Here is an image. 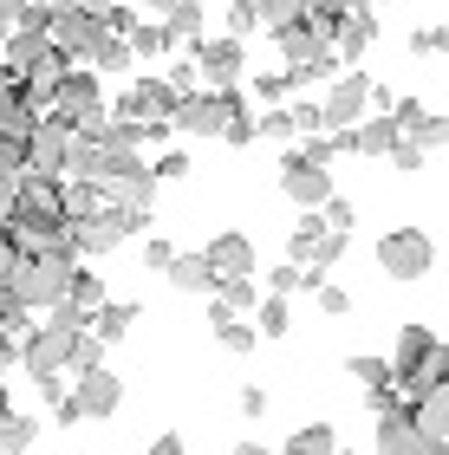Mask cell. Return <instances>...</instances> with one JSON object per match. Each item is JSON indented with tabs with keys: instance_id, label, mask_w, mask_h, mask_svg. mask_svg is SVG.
Listing matches in <instances>:
<instances>
[{
	"instance_id": "f1b7e54d",
	"label": "cell",
	"mask_w": 449,
	"mask_h": 455,
	"mask_svg": "<svg viewBox=\"0 0 449 455\" xmlns=\"http://www.w3.org/2000/svg\"><path fill=\"white\" fill-rule=\"evenodd\" d=\"M124 66H131V46L117 33H105V39H98V52H92V72L105 78V72H124Z\"/></svg>"
},
{
	"instance_id": "836d02e7",
	"label": "cell",
	"mask_w": 449,
	"mask_h": 455,
	"mask_svg": "<svg viewBox=\"0 0 449 455\" xmlns=\"http://www.w3.org/2000/svg\"><path fill=\"white\" fill-rule=\"evenodd\" d=\"M215 339H221V351H235V358H248V351L261 345V332H254V325H241V319L215 325Z\"/></svg>"
},
{
	"instance_id": "44dd1931",
	"label": "cell",
	"mask_w": 449,
	"mask_h": 455,
	"mask_svg": "<svg viewBox=\"0 0 449 455\" xmlns=\"http://www.w3.org/2000/svg\"><path fill=\"white\" fill-rule=\"evenodd\" d=\"M163 280H170L176 293H215V274H209V260H202V254H182V247H176V260L163 267Z\"/></svg>"
},
{
	"instance_id": "74e56055",
	"label": "cell",
	"mask_w": 449,
	"mask_h": 455,
	"mask_svg": "<svg viewBox=\"0 0 449 455\" xmlns=\"http://www.w3.org/2000/svg\"><path fill=\"white\" fill-rule=\"evenodd\" d=\"M254 137H268V143H287V137H300V131H293V111H268V117L254 124Z\"/></svg>"
},
{
	"instance_id": "7c38bea8",
	"label": "cell",
	"mask_w": 449,
	"mask_h": 455,
	"mask_svg": "<svg viewBox=\"0 0 449 455\" xmlns=\"http://www.w3.org/2000/svg\"><path fill=\"white\" fill-rule=\"evenodd\" d=\"M202 260H209L215 280H241V274H254V241L241 235V228H221V235L202 247Z\"/></svg>"
},
{
	"instance_id": "1f68e13d",
	"label": "cell",
	"mask_w": 449,
	"mask_h": 455,
	"mask_svg": "<svg viewBox=\"0 0 449 455\" xmlns=\"http://www.w3.org/2000/svg\"><path fill=\"white\" fill-rule=\"evenodd\" d=\"M345 371H352V378H358L365 390H378V384H397V378H391V358H365V351H358V358H345Z\"/></svg>"
},
{
	"instance_id": "4dcf8cb0",
	"label": "cell",
	"mask_w": 449,
	"mask_h": 455,
	"mask_svg": "<svg viewBox=\"0 0 449 455\" xmlns=\"http://www.w3.org/2000/svg\"><path fill=\"white\" fill-rule=\"evenodd\" d=\"M72 306H78V313H98V306H105V280H98V274H85V267H78V274H72V293H66Z\"/></svg>"
},
{
	"instance_id": "60d3db41",
	"label": "cell",
	"mask_w": 449,
	"mask_h": 455,
	"mask_svg": "<svg viewBox=\"0 0 449 455\" xmlns=\"http://www.w3.org/2000/svg\"><path fill=\"white\" fill-rule=\"evenodd\" d=\"M268 293H274V299H287V293H300V267H293V260H280L274 274H268Z\"/></svg>"
},
{
	"instance_id": "c3c4849f",
	"label": "cell",
	"mask_w": 449,
	"mask_h": 455,
	"mask_svg": "<svg viewBox=\"0 0 449 455\" xmlns=\"http://www.w3.org/2000/svg\"><path fill=\"white\" fill-rule=\"evenodd\" d=\"M384 163H397V170H423V150H417V143H411V137H404V143H397V150H391V156H384Z\"/></svg>"
},
{
	"instance_id": "484cf974",
	"label": "cell",
	"mask_w": 449,
	"mask_h": 455,
	"mask_svg": "<svg viewBox=\"0 0 449 455\" xmlns=\"http://www.w3.org/2000/svg\"><path fill=\"white\" fill-rule=\"evenodd\" d=\"M287 325H293V306H287V299L268 293V299L254 306V332H261V339H287Z\"/></svg>"
},
{
	"instance_id": "8fae6325",
	"label": "cell",
	"mask_w": 449,
	"mask_h": 455,
	"mask_svg": "<svg viewBox=\"0 0 449 455\" xmlns=\"http://www.w3.org/2000/svg\"><path fill=\"white\" fill-rule=\"evenodd\" d=\"M280 189H287V202H300V209H325V202H333V170H313V163H300L287 150V163H280Z\"/></svg>"
},
{
	"instance_id": "3957f363",
	"label": "cell",
	"mask_w": 449,
	"mask_h": 455,
	"mask_svg": "<svg viewBox=\"0 0 449 455\" xmlns=\"http://www.w3.org/2000/svg\"><path fill=\"white\" fill-rule=\"evenodd\" d=\"M78 345H85V332H66V325H46L39 319L27 339H20V364H27V378L46 390V397H59V378L78 364Z\"/></svg>"
},
{
	"instance_id": "4fadbf2b",
	"label": "cell",
	"mask_w": 449,
	"mask_h": 455,
	"mask_svg": "<svg viewBox=\"0 0 449 455\" xmlns=\"http://www.w3.org/2000/svg\"><path fill=\"white\" fill-rule=\"evenodd\" d=\"M378 455H430V443H423V429L411 417V403L378 410Z\"/></svg>"
},
{
	"instance_id": "9a60e30c",
	"label": "cell",
	"mask_w": 449,
	"mask_h": 455,
	"mask_svg": "<svg viewBox=\"0 0 449 455\" xmlns=\"http://www.w3.org/2000/svg\"><path fill=\"white\" fill-rule=\"evenodd\" d=\"M78 410H85V417H117V403H124V378H111L105 364L98 371H78Z\"/></svg>"
},
{
	"instance_id": "cb8c5ba5",
	"label": "cell",
	"mask_w": 449,
	"mask_h": 455,
	"mask_svg": "<svg viewBox=\"0 0 449 455\" xmlns=\"http://www.w3.org/2000/svg\"><path fill=\"white\" fill-rule=\"evenodd\" d=\"M33 443H39V423L20 417V410H7V417H0V455H27Z\"/></svg>"
},
{
	"instance_id": "6f0895ef",
	"label": "cell",
	"mask_w": 449,
	"mask_h": 455,
	"mask_svg": "<svg viewBox=\"0 0 449 455\" xmlns=\"http://www.w3.org/2000/svg\"><path fill=\"white\" fill-rule=\"evenodd\" d=\"M229 455H274V449H261V443H241V449H229Z\"/></svg>"
},
{
	"instance_id": "603a6c76",
	"label": "cell",
	"mask_w": 449,
	"mask_h": 455,
	"mask_svg": "<svg viewBox=\"0 0 449 455\" xmlns=\"http://www.w3.org/2000/svg\"><path fill=\"white\" fill-rule=\"evenodd\" d=\"M124 46H131V59H163L176 39H170V27H163V20H137V27L124 33Z\"/></svg>"
},
{
	"instance_id": "4316f807",
	"label": "cell",
	"mask_w": 449,
	"mask_h": 455,
	"mask_svg": "<svg viewBox=\"0 0 449 455\" xmlns=\"http://www.w3.org/2000/svg\"><path fill=\"white\" fill-rule=\"evenodd\" d=\"M163 27H170L176 46H182V39H202V0H176V7L163 13Z\"/></svg>"
},
{
	"instance_id": "816d5d0a",
	"label": "cell",
	"mask_w": 449,
	"mask_h": 455,
	"mask_svg": "<svg viewBox=\"0 0 449 455\" xmlns=\"http://www.w3.org/2000/svg\"><path fill=\"white\" fill-rule=\"evenodd\" d=\"M170 7H176V0H131V13H137V20H163Z\"/></svg>"
},
{
	"instance_id": "5bb4252c",
	"label": "cell",
	"mask_w": 449,
	"mask_h": 455,
	"mask_svg": "<svg viewBox=\"0 0 449 455\" xmlns=\"http://www.w3.org/2000/svg\"><path fill=\"white\" fill-rule=\"evenodd\" d=\"M411 417H417V429H423V443H430V455L449 449V378L430 384V390H417V397H411Z\"/></svg>"
},
{
	"instance_id": "7bdbcfd3",
	"label": "cell",
	"mask_w": 449,
	"mask_h": 455,
	"mask_svg": "<svg viewBox=\"0 0 449 455\" xmlns=\"http://www.w3.org/2000/svg\"><path fill=\"white\" fill-rule=\"evenodd\" d=\"M170 260H176V247L163 241V235H150V241H144V267H150V274H163Z\"/></svg>"
},
{
	"instance_id": "f5cc1de1",
	"label": "cell",
	"mask_w": 449,
	"mask_h": 455,
	"mask_svg": "<svg viewBox=\"0 0 449 455\" xmlns=\"http://www.w3.org/2000/svg\"><path fill=\"white\" fill-rule=\"evenodd\" d=\"M13 260H20V247L7 241V228H0V286H7V274H13Z\"/></svg>"
},
{
	"instance_id": "ffe728a7",
	"label": "cell",
	"mask_w": 449,
	"mask_h": 455,
	"mask_svg": "<svg viewBox=\"0 0 449 455\" xmlns=\"http://www.w3.org/2000/svg\"><path fill=\"white\" fill-rule=\"evenodd\" d=\"M372 39H378V13H345L339 20V39H333V59H352V66H358Z\"/></svg>"
},
{
	"instance_id": "f6af8a7d",
	"label": "cell",
	"mask_w": 449,
	"mask_h": 455,
	"mask_svg": "<svg viewBox=\"0 0 449 455\" xmlns=\"http://www.w3.org/2000/svg\"><path fill=\"white\" fill-rule=\"evenodd\" d=\"M13 209H20V176H0V228L13 221Z\"/></svg>"
},
{
	"instance_id": "5b68a950",
	"label": "cell",
	"mask_w": 449,
	"mask_h": 455,
	"mask_svg": "<svg viewBox=\"0 0 449 455\" xmlns=\"http://www.w3.org/2000/svg\"><path fill=\"white\" fill-rule=\"evenodd\" d=\"M378 267L391 280H423L437 267V247H430V235L423 228H391V235L378 241Z\"/></svg>"
},
{
	"instance_id": "7a4b0ae2",
	"label": "cell",
	"mask_w": 449,
	"mask_h": 455,
	"mask_svg": "<svg viewBox=\"0 0 449 455\" xmlns=\"http://www.w3.org/2000/svg\"><path fill=\"white\" fill-rule=\"evenodd\" d=\"M72 274H78V260H66V254H20L13 274H7V293L27 306V313H52V306L72 293Z\"/></svg>"
},
{
	"instance_id": "7402d4cb",
	"label": "cell",
	"mask_w": 449,
	"mask_h": 455,
	"mask_svg": "<svg viewBox=\"0 0 449 455\" xmlns=\"http://www.w3.org/2000/svg\"><path fill=\"white\" fill-rule=\"evenodd\" d=\"M66 182H98V189H105V143L72 137V150H66Z\"/></svg>"
},
{
	"instance_id": "9c48e42d",
	"label": "cell",
	"mask_w": 449,
	"mask_h": 455,
	"mask_svg": "<svg viewBox=\"0 0 449 455\" xmlns=\"http://www.w3.org/2000/svg\"><path fill=\"white\" fill-rule=\"evenodd\" d=\"M189 59H196L202 85H215V92H235L241 72H248V46H241V39H196Z\"/></svg>"
},
{
	"instance_id": "ee69618b",
	"label": "cell",
	"mask_w": 449,
	"mask_h": 455,
	"mask_svg": "<svg viewBox=\"0 0 449 455\" xmlns=\"http://www.w3.org/2000/svg\"><path fill=\"white\" fill-rule=\"evenodd\" d=\"M319 215H325V228H333V235H352V202H339V196H333Z\"/></svg>"
},
{
	"instance_id": "f35d334b",
	"label": "cell",
	"mask_w": 449,
	"mask_h": 455,
	"mask_svg": "<svg viewBox=\"0 0 449 455\" xmlns=\"http://www.w3.org/2000/svg\"><path fill=\"white\" fill-rule=\"evenodd\" d=\"M150 176H156V182H182V176H189V150H163Z\"/></svg>"
},
{
	"instance_id": "30bf717a",
	"label": "cell",
	"mask_w": 449,
	"mask_h": 455,
	"mask_svg": "<svg viewBox=\"0 0 449 455\" xmlns=\"http://www.w3.org/2000/svg\"><path fill=\"white\" fill-rule=\"evenodd\" d=\"M0 66H7L13 78H33V72L59 66V52H52V39H46V33H33V27H13L7 39H0Z\"/></svg>"
},
{
	"instance_id": "e0dca14e",
	"label": "cell",
	"mask_w": 449,
	"mask_h": 455,
	"mask_svg": "<svg viewBox=\"0 0 449 455\" xmlns=\"http://www.w3.org/2000/svg\"><path fill=\"white\" fill-rule=\"evenodd\" d=\"M33 105H27V92H20V78L0 66V137H27L33 131Z\"/></svg>"
},
{
	"instance_id": "91938a15",
	"label": "cell",
	"mask_w": 449,
	"mask_h": 455,
	"mask_svg": "<svg viewBox=\"0 0 449 455\" xmlns=\"http://www.w3.org/2000/svg\"><path fill=\"white\" fill-rule=\"evenodd\" d=\"M372 7H391V0H372Z\"/></svg>"
},
{
	"instance_id": "b9f144b4",
	"label": "cell",
	"mask_w": 449,
	"mask_h": 455,
	"mask_svg": "<svg viewBox=\"0 0 449 455\" xmlns=\"http://www.w3.org/2000/svg\"><path fill=\"white\" fill-rule=\"evenodd\" d=\"M254 92H261V105H280V98L293 92V78L287 72H268V78H254Z\"/></svg>"
},
{
	"instance_id": "d6a6232c",
	"label": "cell",
	"mask_w": 449,
	"mask_h": 455,
	"mask_svg": "<svg viewBox=\"0 0 449 455\" xmlns=\"http://www.w3.org/2000/svg\"><path fill=\"white\" fill-rule=\"evenodd\" d=\"M215 299L229 306V313H241V306H261V293H254V274H241V280H215Z\"/></svg>"
},
{
	"instance_id": "681fc988",
	"label": "cell",
	"mask_w": 449,
	"mask_h": 455,
	"mask_svg": "<svg viewBox=\"0 0 449 455\" xmlns=\"http://www.w3.org/2000/svg\"><path fill=\"white\" fill-rule=\"evenodd\" d=\"M27 7H33V0H0V33H13L20 20H27Z\"/></svg>"
},
{
	"instance_id": "ab89813d",
	"label": "cell",
	"mask_w": 449,
	"mask_h": 455,
	"mask_svg": "<svg viewBox=\"0 0 449 455\" xmlns=\"http://www.w3.org/2000/svg\"><path fill=\"white\" fill-rule=\"evenodd\" d=\"M313 299H319V313H333V319H345V313H352V293H345V286H333V280H325Z\"/></svg>"
},
{
	"instance_id": "8992f818",
	"label": "cell",
	"mask_w": 449,
	"mask_h": 455,
	"mask_svg": "<svg viewBox=\"0 0 449 455\" xmlns=\"http://www.w3.org/2000/svg\"><path fill=\"white\" fill-rule=\"evenodd\" d=\"M372 85H378V78H365V72L352 66V72H345L333 92L319 98V131H325V137H339V131H352V124H365V105H372Z\"/></svg>"
},
{
	"instance_id": "d4e9b609",
	"label": "cell",
	"mask_w": 449,
	"mask_h": 455,
	"mask_svg": "<svg viewBox=\"0 0 449 455\" xmlns=\"http://www.w3.org/2000/svg\"><path fill=\"white\" fill-rule=\"evenodd\" d=\"M333 449H339V429L333 423H306V429H293V443L280 455H333Z\"/></svg>"
},
{
	"instance_id": "52a82bcc",
	"label": "cell",
	"mask_w": 449,
	"mask_h": 455,
	"mask_svg": "<svg viewBox=\"0 0 449 455\" xmlns=\"http://www.w3.org/2000/svg\"><path fill=\"white\" fill-rule=\"evenodd\" d=\"M111 27H105V13L98 7H78V13H52V52L66 59H78V66H92V52H98V39H105Z\"/></svg>"
},
{
	"instance_id": "e575fe53",
	"label": "cell",
	"mask_w": 449,
	"mask_h": 455,
	"mask_svg": "<svg viewBox=\"0 0 449 455\" xmlns=\"http://www.w3.org/2000/svg\"><path fill=\"white\" fill-rule=\"evenodd\" d=\"M293 156H300V163H313V170H333V156H339V137H319V131H313V137H306Z\"/></svg>"
},
{
	"instance_id": "ac0fdd59",
	"label": "cell",
	"mask_w": 449,
	"mask_h": 455,
	"mask_svg": "<svg viewBox=\"0 0 449 455\" xmlns=\"http://www.w3.org/2000/svg\"><path fill=\"white\" fill-rule=\"evenodd\" d=\"M274 46H280V59H287V72H293V66H313V59H325V52H333V46H325V39H319L313 27H306V20L280 27V33H274Z\"/></svg>"
},
{
	"instance_id": "d590c367",
	"label": "cell",
	"mask_w": 449,
	"mask_h": 455,
	"mask_svg": "<svg viewBox=\"0 0 449 455\" xmlns=\"http://www.w3.org/2000/svg\"><path fill=\"white\" fill-rule=\"evenodd\" d=\"M254 27H261V7H254V0H235V7H229V39H241V46H248Z\"/></svg>"
},
{
	"instance_id": "8d00e7d4",
	"label": "cell",
	"mask_w": 449,
	"mask_h": 455,
	"mask_svg": "<svg viewBox=\"0 0 449 455\" xmlns=\"http://www.w3.org/2000/svg\"><path fill=\"white\" fill-rule=\"evenodd\" d=\"M163 85H170L176 98H189V92H202V72H196V59H176V66H170V78H163Z\"/></svg>"
},
{
	"instance_id": "6da1fadb",
	"label": "cell",
	"mask_w": 449,
	"mask_h": 455,
	"mask_svg": "<svg viewBox=\"0 0 449 455\" xmlns=\"http://www.w3.org/2000/svg\"><path fill=\"white\" fill-rule=\"evenodd\" d=\"M170 131H182V137H229V143H254V117H248V98H241V85L235 92H215V85H202V92H189L176 105V117H170Z\"/></svg>"
},
{
	"instance_id": "11a10c76",
	"label": "cell",
	"mask_w": 449,
	"mask_h": 455,
	"mask_svg": "<svg viewBox=\"0 0 449 455\" xmlns=\"http://www.w3.org/2000/svg\"><path fill=\"white\" fill-rule=\"evenodd\" d=\"M7 364H20V339L0 332V378H7Z\"/></svg>"
},
{
	"instance_id": "9f6ffc18",
	"label": "cell",
	"mask_w": 449,
	"mask_h": 455,
	"mask_svg": "<svg viewBox=\"0 0 449 455\" xmlns=\"http://www.w3.org/2000/svg\"><path fill=\"white\" fill-rule=\"evenodd\" d=\"M52 13H78V7H92V0H46Z\"/></svg>"
},
{
	"instance_id": "db71d44e",
	"label": "cell",
	"mask_w": 449,
	"mask_h": 455,
	"mask_svg": "<svg viewBox=\"0 0 449 455\" xmlns=\"http://www.w3.org/2000/svg\"><path fill=\"white\" fill-rule=\"evenodd\" d=\"M144 455H182V436H176V429H163V436H156Z\"/></svg>"
},
{
	"instance_id": "f907efd6",
	"label": "cell",
	"mask_w": 449,
	"mask_h": 455,
	"mask_svg": "<svg viewBox=\"0 0 449 455\" xmlns=\"http://www.w3.org/2000/svg\"><path fill=\"white\" fill-rule=\"evenodd\" d=\"M293 131H306V137L319 131V98H313V105H293Z\"/></svg>"
},
{
	"instance_id": "7dc6e473",
	"label": "cell",
	"mask_w": 449,
	"mask_h": 455,
	"mask_svg": "<svg viewBox=\"0 0 449 455\" xmlns=\"http://www.w3.org/2000/svg\"><path fill=\"white\" fill-rule=\"evenodd\" d=\"M241 417H268V390H261V384H248V390H241Z\"/></svg>"
},
{
	"instance_id": "2e32d148",
	"label": "cell",
	"mask_w": 449,
	"mask_h": 455,
	"mask_svg": "<svg viewBox=\"0 0 449 455\" xmlns=\"http://www.w3.org/2000/svg\"><path fill=\"white\" fill-rule=\"evenodd\" d=\"M397 143H404V131L391 117H365L352 131H339V150H352V156H391Z\"/></svg>"
},
{
	"instance_id": "bcb514c9",
	"label": "cell",
	"mask_w": 449,
	"mask_h": 455,
	"mask_svg": "<svg viewBox=\"0 0 449 455\" xmlns=\"http://www.w3.org/2000/svg\"><path fill=\"white\" fill-rule=\"evenodd\" d=\"M52 423H59V429L85 423V410H78V397H52Z\"/></svg>"
},
{
	"instance_id": "ba28073f",
	"label": "cell",
	"mask_w": 449,
	"mask_h": 455,
	"mask_svg": "<svg viewBox=\"0 0 449 455\" xmlns=\"http://www.w3.org/2000/svg\"><path fill=\"white\" fill-rule=\"evenodd\" d=\"M92 111H105V78H98L92 66H66V72H59V85H52V117L85 124Z\"/></svg>"
},
{
	"instance_id": "d6986e66",
	"label": "cell",
	"mask_w": 449,
	"mask_h": 455,
	"mask_svg": "<svg viewBox=\"0 0 449 455\" xmlns=\"http://www.w3.org/2000/svg\"><path fill=\"white\" fill-rule=\"evenodd\" d=\"M131 325H137V299H105V306L92 313V339L111 351V345L131 339Z\"/></svg>"
},
{
	"instance_id": "f546056e",
	"label": "cell",
	"mask_w": 449,
	"mask_h": 455,
	"mask_svg": "<svg viewBox=\"0 0 449 455\" xmlns=\"http://www.w3.org/2000/svg\"><path fill=\"white\" fill-rule=\"evenodd\" d=\"M261 7V27L280 33V27H293V20H306V0H254Z\"/></svg>"
},
{
	"instance_id": "83f0119b",
	"label": "cell",
	"mask_w": 449,
	"mask_h": 455,
	"mask_svg": "<svg viewBox=\"0 0 449 455\" xmlns=\"http://www.w3.org/2000/svg\"><path fill=\"white\" fill-rule=\"evenodd\" d=\"M404 137H411L417 150L430 156V150H443V143H449V117H430V111H423V117H417V124H411V131H404Z\"/></svg>"
},
{
	"instance_id": "277c9868",
	"label": "cell",
	"mask_w": 449,
	"mask_h": 455,
	"mask_svg": "<svg viewBox=\"0 0 449 455\" xmlns=\"http://www.w3.org/2000/svg\"><path fill=\"white\" fill-rule=\"evenodd\" d=\"M72 124L66 117H39L33 124V131H27V170H20V176H27V182H66V150H72Z\"/></svg>"
},
{
	"instance_id": "680465c9",
	"label": "cell",
	"mask_w": 449,
	"mask_h": 455,
	"mask_svg": "<svg viewBox=\"0 0 449 455\" xmlns=\"http://www.w3.org/2000/svg\"><path fill=\"white\" fill-rule=\"evenodd\" d=\"M7 410H13V403H7V378H0V417H7Z\"/></svg>"
}]
</instances>
